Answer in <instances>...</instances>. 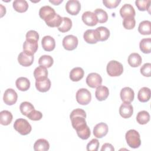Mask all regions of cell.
I'll return each instance as SVG.
<instances>
[{
  "instance_id": "cell-1",
  "label": "cell",
  "mask_w": 151,
  "mask_h": 151,
  "mask_svg": "<svg viewBox=\"0 0 151 151\" xmlns=\"http://www.w3.org/2000/svg\"><path fill=\"white\" fill-rule=\"evenodd\" d=\"M73 127L76 130L78 129L87 125L86 121V113L81 109H76L73 110L70 114Z\"/></svg>"
},
{
  "instance_id": "cell-2",
  "label": "cell",
  "mask_w": 151,
  "mask_h": 151,
  "mask_svg": "<svg viewBox=\"0 0 151 151\" xmlns=\"http://www.w3.org/2000/svg\"><path fill=\"white\" fill-rule=\"evenodd\" d=\"M126 142L132 148H138L141 145V140L139 132L134 129L128 130L125 134Z\"/></svg>"
},
{
  "instance_id": "cell-3",
  "label": "cell",
  "mask_w": 151,
  "mask_h": 151,
  "mask_svg": "<svg viewBox=\"0 0 151 151\" xmlns=\"http://www.w3.org/2000/svg\"><path fill=\"white\" fill-rule=\"evenodd\" d=\"M14 128L21 135H27L29 134L32 127L29 122L25 119H18L14 123Z\"/></svg>"
},
{
  "instance_id": "cell-4",
  "label": "cell",
  "mask_w": 151,
  "mask_h": 151,
  "mask_svg": "<svg viewBox=\"0 0 151 151\" xmlns=\"http://www.w3.org/2000/svg\"><path fill=\"white\" fill-rule=\"evenodd\" d=\"M106 71L110 77H117L123 72V67L122 63L116 60H111L107 64Z\"/></svg>"
},
{
  "instance_id": "cell-5",
  "label": "cell",
  "mask_w": 151,
  "mask_h": 151,
  "mask_svg": "<svg viewBox=\"0 0 151 151\" xmlns=\"http://www.w3.org/2000/svg\"><path fill=\"white\" fill-rule=\"evenodd\" d=\"M76 98L78 104L81 105H87L91 100V94L87 88H82L77 90Z\"/></svg>"
},
{
  "instance_id": "cell-6",
  "label": "cell",
  "mask_w": 151,
  "mask_h": 151,
  "mask_svg": "<svg viewBox=\"0 0 151 151\" xmlns=\"http://www.w3.org/2000/svg\"><path fill=\"white\" fill-rule=\"evenodd\" d=\"M78 41L77 37L73 35H68L63 40V46L66 50L72 51L76 49L78 45Z\"/></svg>"
},
{
  "instance_id": "cell-7",
  "label": "cell",
  "mask_w": 151,
  "mask_h": 151,
  "mask_svg": "<svg viewBox=\"0 0 151 151\" xmlns=\"http://www.w3.org/2000/svg\"><path fill=\"white\" fill-rule=\"evenodd\" d=\"M86 83L91 88H97L101 86L102 78L101 76L96 73H91L88 74L86 77Z\"/></svg>"
},
{
  "instance_id": "cell-8",
  "label": "cell",
  "mask_w": 151,
  "mask_h": 151,
  "mask_svg": "<svg viewBox=\"0 0 151 151\" xmlns=\"http://www.w3.org/2000/svg\"><path fill=\"white\" fill-rule=\"evenodd\" d=\"M56 13L55 10L48 5H45L42 6L39 11V15L41 19L47 22L52 18Z\"/></svg>"
},
{
  "instance_id": "cell-9",
  "label": "cell",
  "mask_w": 151,
  "mask_h": 151,
  "mask_svg": "<svg viewBox=\"0 0 151 151\" xmlns=\"http://www.w3.org/2000/svg\"><path fill=\"white\" fill-rule=\"evenodd\" d=\"M18 99V94L16 91L12 88L6 89L4 94L3 100L5 104L11 106L14 104Z\"/></svg>"
},
{
  "instance_id": "cell-10",
  "label": "cell",
  "mask_w": 151,
  "mask_h": 151,
  "mask_svg": "<svg viewBox=\"0 0 151 151\" xmlns=\"http://www.w3.org/2000/svg\"><path fill=\"white\" fill-rule=\"evenodd\" d=\"M34 57L33 54L23 51L18 56V61L20 65L24 67L30 66L34 62Z\"/></svg>"
},
{
  "instance_id": "cell-11",
  "label": "cell",
  "mask_w": 151,
  "mask_h": 151,
  "mask_svg": "<svg viewBox=\"0 0 151 151\" xmlns=\"http://www.w3.org/2000/svg\"><path fill=\"white\" fill-rule=\"evenodd\" d=\"M65 9L68 14L76 15L81 9L80 2L77 0H69L66 2Z\"/></svg>"
},
{
  "instance_id": "cell-12",
  "label": "cell",
  "mask_w": 151,
  "mask_h": 151,
  "mask_svg": "<svg viewBox=\"0 0 151 151\" xmlns=\"http://www.w3.org/2000/svg\"><path fill=\"white\" fill-rule=\"evenodd\" d=\"M35 87L40 92H47L51 87V81L48 77H42L36 79Z\"/></svg>"
},
{
  "instance_id": "cell-13",
  "label": "cell",
  "mask_w": 151,
  "mask_h": 151,
  "mask_svg": "<svg viewBox=\"0 0 151 151\" xmlns=\"http://www.w3.org/2000/svg\"><path fill=\"white\" fill-rule=\"evenodd\" d=\"M120 96L121 100L124 103H130L134 100V93L130 87H125L121 90Z\"/></svg>"
},
{
  "instance_id": "cell-14",
  "label": "cell",
  "mask_w": 151,
  "mask_h": 151,
  "mask_svg": "<svg viewBox=\"0 0 151 151\" xmlns=\"http://www.w3.org/2000/svg\"><path fill=\"white\" fill-rule=\"evenodd\" d=\"M109 127L107 124L103 122L97 124L93 129V134L97 138H102L105 136L108 132Z\"/></svg>"
},
{
  "instance_id": "cell-15",
  "label": "cell",
  "mask_w": 151,
  "mask_h": 151,
  "mask_svg": "<svg viewBox=\"0 0 151 151\" xmlns=\"http://www.w3.org/2000/svg\"><path fill=\"white\" fill-rule=\"evenodd\" d=\"M81 18L83 22L88 26H94L98 22L96 15L94 12L91 11L84 12L82 15Z\"/></svg>"
},
{
  "instance_id": "cell-16",
  "label": "cell",
  "mask_w": 151,
  "mask_h": 151,
  "mask_svg": "<svg viewBox=\"0 0 151 151\" xmlns=\"http://www.w3.org/2000/svg\"><path fill=\"white\" fill-rule=\"evenodd\" d=\"M84 41L88 44H96L99 41V37L96 29H87L83 35Z\"/></svg>"
},
{
  "instance_id": "cell-17",
  "label": "cell",
  "mask_w": 151,
  "mask_h": 151,
  "mask_svg": "<svg viewBox=\"0 0 151 151\" xmlns=\"http://www.w3.org/2000/svg\"><path fill=\"white\" fill-rule=\"evenodd\" d=\"M133 113V107L130 103H123L119 108V114L124 119L130 117Z\"/></svg>"
},
{
  "instance_id": "cell-18",
  "label": "cell",
  "mask_w": 151,
  "mask_h": 151,
  "mask_svg": "<svg viewBox=\"0 0 151 151\" xmlns=\"http://www.w3.org/2000/svg\"><path fill=\"white\" fill-rule=\"evenodd\" d=\"M41 45L45 51H51L55 47V41L51 36L46 35L42 38Z\"/></svg>"
},
{
  "instance_id": "cell-19",
  "label": "cell",
  "mask_w": 151,
  "mask_h": 151,
  "mask_svg": "<svg viewBox=\"0 0 151 151\" xmlns=\"http://www.w3.org/2000/svg\"><path fill=\"white\" fill-rule=\"evenodd\" d=\"M120 16L124 18L126 17H134L136 15L135 10L133 6L129 4H124L120 9Z\"/></svg>"
},
{
  "instance_id": "cell-20",
  "label": "cell",
  "mask_w": 151,
  "mask_h": 151,
  "mask_svg": "<svg viewBox=\"0 0 151 151\" xmlns=\"http://www.w3.org/2000/svg\"><path fill=\"white\" fill-rule=\"evenodd\" d=\"M38 47V41H36L25 40L23 44V51L33 55L37 51Z\"/></svg>"
},
{
  "instance_id": "cell-21",
  "label": "cell",
  "mask_w": 151,
  "mask_h": 151,
  "mask_svg": "<svg viewBox=\"0 0 151 151\" xmlns=\"http://www.w3.org/2000/svg\"><path fill=\"white\" fill-rule=\"evenodd\" d=\"M109 88L104 86H99L97 87L95 91L96 98L99 101L105 100L109 96Z\"/></svg>"
},
{
  "instance_id": "cell-22",
  "label": "cell",
  "mask_w": 151,
  "mask_h": 151,
  "mask_svg": "<svg viewBox=\"0 0 151 151\" xmlns=\"http://www.w3.org/2000/svg\"><path fill=\"white\" fill-rule=\"evenodd\" d=\"M84 74V71L83 69L77 67L73 68L70 72V78L73 81H78L83 78Z\"/></svg>"
},
{
  "instance_id": "cell-23",
  "label": "cell",
  "mask_w": 151,
  "mask_h": 151,
  "mask_svg": "<svg viewBox=\"0 0 151 151\" xmlns=\"http://www.w3.org/2000/svg\"><path fill=\"white\" fill-rule=\"evenodd\" d=\"M15 85L19 90L25 91L28 90L30 87V81L27 78L21 77L17 79L15 81Z\"/></svg>"
},
{
  "instance_id": "cell-24",
  "label": "cell",
  "mask_w": 151,
  "mask_h": 151,
  "mask_svg": "<svg viewBox=\"0 0 151 151\" xmlns=\"http://www.w3.org/2000/svg\"><path fill=\"white\" fill-rule=\"evenodd\" d=\"M151 93L149 88L143 87L141 88L137 94V99L142 103L147 102L150 99Z\"/></svg>"
},
{
  "instance_id": "cell-25",
  "label": "cell",
  "mask_w": 151,
  "mask_h": 151,
  "mask_svg": "<svg viewBox=\"0 0 151 151\" xmlns=\"http://www.w3.org/2000/svg\"><path fill=\"white\" fill-rule=\"evenodd\" d=\"M128 64L132 67H137L140 65L142 62L141 56L136 52H133L129 55L127 59Z\"/></svg>"
},
{
  "instance_id": "cell-26",
  "label": "cell",
  "mask_w": 151,
  "mask_h": 151,
  "mask_svg": "<svg viewBox=\"0 0 151 151\" xmlns=\"http://www.w3.org/2000/svg\"><path fill=\"white\" fill-rule=\"evenodd\" d=\"M12 6L17 12L20 13L26 12L28 8V2L25 0H15L13 2Z\"/></svg>"
},
{
  "instance_id": "cell-27",
  "label": "cell",
  "mask_w": 151,
  "mask_h": 151,
  "mask_svg": "<svg viewBox=\"0 0 151 151\" xmlns=\"http://www.w3.org/2000/svg\"><path fill=\"white\" fill-rule=\"evenodd\" d=\"M50 148L48 142L44 139H38L34 144V149L35 151H47Z\"/></svg>"
},
{
  "instance_id": "cell-28",
  "label": "cell",
  "mask_w": 151,
  "mask_h": 151,
  "mask_svg": "<svg viewBox=\"0 0 151 151\" xmlns=\"http://www.w3.org/2000/svg\"><path fill=\"white\" fill-rule=\"evenodd\" d=\"M138 31L142 35H150L151 34V22L148 20L143 21L140 22L138 27Z\"/></svg>"
},
{
  "instance_id": "cell-29",
  "label": "cell",
  "mask_w": 151,
  "mask_h": 151,
  "mask_svg": "<svg viewBox=\"0 0 151 151\" xmlns=\"http://www.w3.org/2000/svg\"><path fill=\"white\" fill-rule=\"evenodd\" d=\"M13 119L12 113L8 110H2L0 112V123L4 126L9 124Z\"/></svg>"
},
{
  "instance_id": "cell-30",
  "label": "cell",
  "mask_w": 151,
  "mask_h": 151,
  "mask_svg": "<svg viewBox=\"0 0 151 151\" xmlns=\"http://www.w3.org/2000/svg\"><path fill=\"white\" fill-rule=\"evenodd\" d=\"M54 63V60L52 57L48 55H44L40 57L38 60V64L40 66L45 68L51 67Z\"/></svg>"
},
{
  "instance_id": "cell-31",
  "label": "cell",
  "mask_w": 151,
  "mask_h": 151,
  "mask_svg": "<svg viewBox=\"0 0 151 151\" xmlns=\"http://www.w3.org/2000/svg\"><path fill=\"white\" fill-rule=\"evenodd\" d=\"M140 50L145 54H149L151 51V38H143L140 41Z\"/></svg>"
},
{
  "instance_id": "cell-32",
  "label": "cell",
  "mask_w": 151,
  "mask_h": 151,
  "mask_svg": "<svg viewBox=\"0 0 151 151\" xmlns=\"http://www.w3.org/2000/svg\"><path fill=\"white\" fill-rule=\"evenodd\" d=\"M72 27V21L68 17H63V21L60 25L58 27L59 31L61 32H66L70 30Z\"/></svg>"
},
{
  "instance_id": "cell-33",
  "label": "cell",
  "mask_w": 151,
  "mask_h": 151,
  "mask_svg": "<svg viewBox=\"0 0 151 151\" xmlns=\"http://www.w3.org/2000/svg\"><path fill=\"white\" fill-rule=\"evenodd\" d=\"M136 120L140 124H145L150 120V114L146 110H142L137 113Z\"/></svg>"
},
{
  "instance_id": "cell-34",
  "label": "cell",
  "mask_w": 151,
  "mask_h": 151,
  "mask_svg": "<svg viewBox=\"0 0 151 151\" xmlns=\"http://www.w3.org/2000/svg\"><path fill=\"white\" fill-rule=\"evenodd\" d=\"M97 31L100 41H104L107 40L110 36V31L105 27H99L96 29Z\"/></svg>"
},
{
  "instance_id": "cell-35",
  "label": "cell",
  "mask_w": 151,
  "mask_h": 151,
  "mask_svg": "<svg viewBox=\"0 0 151 151\" xmlns=\"http://www.w3.org/2000/svg\"><path fill=\"white\" fill-rule=\"evenodd\" d=\"M76 132L78 136L83 140H87L91 134L90 129L87 125L78 129L76 130Z\"/></svg>"
},
{
  "instance_id": "cell-36",
  "label": "cell",
  "mask_w": 151,
  "mask_h": 151,
  "mask_svg": "<svg viewBox=\"0 0 151 151\" xmlns=\"http://www.w3.org/2000/svg\"><path fill=\"white\" fill-rule=\"evenodd\" d=\"M19 110L22 114L27 116L30 112L34 110V107L31 103L28 101H24L21 103Z\"/></svg>"
},
{
  "instance_id": "cell-37",
  "label": "cell",
  "mask_w": 151,
  "mask_h": 151,
  "mask_svg": "<svg viewBox=\"0 0 151 151\" xmlns=\"http://www.w3.org/2000/svg\"><path fill=\"white\" fill-rule=\"evenodd\" d=\"M94 13L96 15L98 22L104 23L108 19V15L107 12L101 8H97L94 10Z\"/></svg>"
},
{
  "instance_id": "cell-38",
  "label": "cell",
  "mask_w": 151,
  "mask_h": 151,
  "mask_svg": "<svg viewBox=\"0 0 151 151\" xmlns=\"http://www.w3.org/2000/svg\"><path fill=\"white\" fill-rule=\"evenodd\" d=\"M63 21V17H61L59 14H56L55 15L50 19L49 21L45 22L46 24L50 27H58Z\"/></svg>"
},
{
  "instance_id": "cell-39",
  "label": "cell",
  "mask_w": 151,
  "mask_h": 151,
  "mask_svg": "<svg viewBox=\"0 0 151 151\" xmlns=\"http://www.w3.org/2000/svg\"><path fill=\"white\" fill-rule=\"evenodd\" d=\"M151 1L150 0H136L135 1V4L139 11H149L150 8Z\"/></svg>"
},
{
  "instance_id": "cell-40",
  "label": "cell",
  "mask_w": 151,
  "mask_h": 151,
  "mask_svg": "<svg viewBox=\"0 0 151 151\" xmlns=\"http://www.w3.org/2000/svg\"><path fill=\"white\" fill-rule=\"evenodd\" d=\"M48 74L47 68L40 65L35 68L34 71V76L35 80L42 77H47Z\"/></svg>"
},
{
  "instance_id": "cell-41",
  "label": "cell",
  "mask_w": 151,
  "mask_h": 151,
  "mask_svg": "<svg viewBox=\"0 0 151 151\" xmlns=\"http://www.w3.org/2000/svg\"><path fill=\"white\" fill-rule=\"evenodd\" d=\"M123 25L126 29H132L136 25V21L134 17H129L123 19Z\"/></svg>"
},
{
  "instance_id": "cell-42",
  "label": "cell",
  "mask_w": 151,
  "mask_h": 151,
  "mask_svg": "<svg viewBox=\"0 0 151 151\" xmlns=\"http://www.w3.org/2000/svg\"><path fill=\"white\" fill-rule=\"evenodd\" d=\"M99 142L97 139H93L87 145V150L97 151L99 149Z\"/></svg>"
},
{
  "instance_id": "cell-43",
  "label": "cell",
  "mask_w": 151,
  "mask_h": 151,
  "mask_svg": "<svg viewBox=\"0 0 151 151\" xmlns=\"http://www.w3.org/2000/svg\"><path fill=\"white\" fill-rule=\"evenodd\" d=\"M27 117L29 118L31 120L34 121H38L42 119V114L41 111L36 110H33L31 112H30Z\"/></svg>"
},
{
  "instance_id": "cell-44",
  "label": "cell",
  "mask_w": 151,
  "mask_h": 151,
  "mask_svg": "<svg viewBox=\"0 0 151 151\" xmlns=\"http://www.w3.org/2000/svg\"><path fill=\"white\" fill-rule=\"evenodd\" d=\"M140 73L145 77H150L151 72V64L147 63L144 64L140 68Z\"/></svg>"
},
{
  "instance_id": "cell-45",
  "label": "cell",
  "mask_w": 151,
  "mask_h": 151,
  "mask_svg": "<svg viewBox=\"0 0 151 151\" xmlns=\"http://www.w3.org/2000/svg\"><path fill=\"white\" fill-rule=\"evenodd\" d=\"M120 0H103V3L106 7L111 9L116 8L120 3Z\"/></svg>"
},
{
  "instance_id": "cell-46",
  "label": "cell",
  "mask_w": 151,
  "mask_h": 151,
  "mask_svg": "<svg viewBox=\"0 0 151 151\" xmlns=\"http://www.w3.org/2000/svg\"><path fill=\"white\" fill-rule=\"evenodd\" d=\"M39 40L38 33L34 30L28 31L26 34V40H33L38 41Z\"/></svg>"
},
{
  "instance_id": "cell-47",
  "label": "cell",
  "mask_w": 151,
  "mask_h": 151,
  "mask_svg": "<svg viewBox=\"0 0 151 151\" xmlns=\"http://www.w3.org/2000/svg\"><path fill=\"white\" fill-rule=\"evenodd\" d=\"M101 151H104V150H109V151H114V148L113 146V145L110 143H106L104 145H103L101 149Z\"/></svg>"
},
{
  "instance_id": "cell-48",
  "label": "cell",
  "mask_w": 151,
  "mask_h": 151,
  "mask_svg": "<svg viewBox=\"0 0 151 151\" xmlns=\"http://www.w3.org/2000/svg\"><path fill=\"white\" fill-rule=\"evenodd\" d=\"M63 0H50L49 1V2H51V3H52V4H53L54 5H59L60 3H61L62 2H63Z\"/></svg>"
}]
</instances>
